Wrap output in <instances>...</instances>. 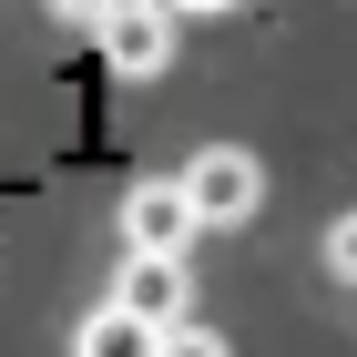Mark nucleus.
I'll return each mask as SVG.
<instances>
[{"label": "nucleus", "instance_id": "obj_1", "mask_svg": "<svg viewBox=\"0 0 357 357\" xmlns=\"http://www.w3.org/2000/svg\"><path fill=\"white\" fill-rule=\"evenodd\" d=\"M174 184H184L194 225H245L255 204H266V164H255L245 143H204V153H194V164L174 174Z\"/></svg>", "mask_w": 357, "mask_h": 357}, {"label": "nucleus", "instance_id": "obj_2", "mask_svg": "<svg viewBox=\"0 0 357 357\" xmlns=\"http://www.w3.org/2000/svg\"><path fill=\"white\" fill-rule=\"evenodd\" d=\"M112 306L174 337V327H184V306H194V275H184V255H123V275H112Z\"/></svg>", "mask_w": 357, "mask_h": 357}, {"label": "nucleus", "instance_id": "obj_3", "mask_svg": "<svg viewBox=\"0 0 357 357\" xmlns=\"http://www.w3.org/2000/svg\"><path fill=\"white\" fill-rule=\"evenodd\" d=\"M92 41L123 82H153L174 72V10H92Z\"/></svg>", "mask_w": 357, "mask_h": 357}, {"label": "nucleus", "instance_id": "obj_4", "mask_svg": "<svg viewBox=\"0 0 357 357\" xmlns=\"http://www.w3.org/2000/svg\"><path fill=\"white\" fill-rule=\"evenodd\" d=\"M123 235H133V255H184L194 245L184 184H133V194H123Z\"/></svg>", "mask_w": 357, "mask_h": 357}, {"label": "nucleus", "instance_id": "obj_5", "mask_svg": "<svg viewBox=\"0 0 357 357\" xmlns=\"http://www.w3.org/2000/svg\"><path fill=\"white\" fill-rule=\"evenodd\" d=\"M72 357H164V327H143L123 306H92L82 337H72Z\"/></svg>", "mask_w": 357, "mask_h": 357}, {"label": "nucleus", "instance_id": "obj_6", "mask_svg": "<svg viewBox=\"0 0 357 357\" xmlns=\"http://www.w3.org/2000/svg\"><path fill=\"white\" fill-rule=\"evenodd\" d=\"M327 266L357 286V215H337V225H327Z\"/></svg>", "mask_w": 357, "mask_h": 357}, {"label": "nucleus", "instance_id": "obj_7", "mask_svg": "<svg viewBox=\"0 0 357 357\" xmlns=\"http://www.w3.org/2000/svg\"><path fill=\"white\" fill-rule=\"evenodd\" d=\"M164 357H235V347H225V337H204V327H174Z\"/></svg>", "mask_w": 357, "mask_h": 357}]
</instances>
